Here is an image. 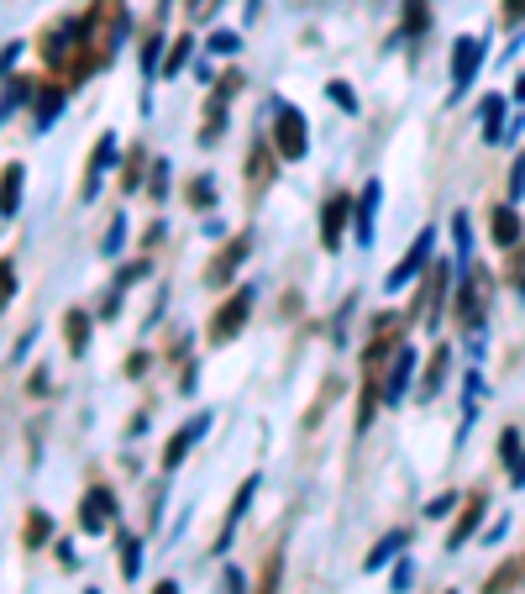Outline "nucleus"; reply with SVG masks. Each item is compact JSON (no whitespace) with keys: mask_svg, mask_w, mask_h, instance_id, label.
I'll return each instance as SVG.
<instances>
[{"mask_svg":"<svg viewBox=\"0 0 525 594\" xmlns=\"http://www.w3.org/2000/svg\"><path fill=\"white\" fill-rule=\"evenodd\" d=\"M441 300H446V269L436 263V269L425 274V290H420V300H415V311H420V321H425V326H436Z\"/></svg>","mask_w":525,"mask_h":594,"instance_id":"nucleus-9","label":"nucleus"},{"mask_svg":"<svg viewBox=\"0 0 525 594\" xmlns=\"http://www.w3.org/2000/svg\"><path fill=\"white\" fill-rule=\"evenodd\" d=\"M515 578H520V568H515V563H504V568H494V573H488V584H483V594H509V589H515Z\"/></svg>","mask_w":525,"mask_h":594,"instance_id":"nucleus-25","label":"nucleus"},{"mask_svg":"<svg viewBox=\"0 0 525 594\" xmlns=\"http://www.w3.org/2000/svg\"><path fill=\"white\" fill-rule=\"evenodd\" d=\"M399 332H404V321H399V316H383L373 326V342H368V353H362V384L383 379V358L399 347Z\"/></svg>","mask_w":525,"mask_h":594,"instance_id":"nucleus-3","label":"nucleus"},{"mask_svg":"<svg viewBox=\"0 0 525 594\" xmlns=\"http://www.w3.org/2000/svg\"><path fill=\"white\" fill-rule=\"evenodd\" d=\"M210 200H215V185L210 179H194L189 185V206H210Z\"/></svg>","mask_w":525,"mask_h":594,"instance_id":"nucleus-35","label":"nucleus"},{"mask_svg":"<svg viewBox=\"0 0 525 594\" xmlns=\"http://www.w3.org/2000/svg\"><path fill=\"white\" fill-rule=\"evenodd\" d=\"M483 510H488V500H483V494H467V500H462V515L452 521V531H446V547H462V542L478 531Z\"/></svg>","mask_w":525,"mask_h":594,"instance_id":"nucleus-10","label":"nucleus"},{"mask_svg":"<svg viewBox=\"0 0 525 594\" xmlns=\"http://www.w3.org/2000/svg\"><path fill=\"white\" fill-rule=\"evenodd\" d=\"M425 263H431V232H420L415 242H410V258H404V263H399L394 274H389V284H404V279H410V274H420Z\"/></svg>","mask_w":525,"mask_h":594,"instance_id":"nucleus-17","label":"nucleus"},{"mask_svg":"<svg viewBox=\"0 0 525 594\" xmlns=\"http://www.w3.org/2000/svg\"><path fill=\"white\" fill-rule=\"evenodd\" d=\"M152 594H179V584H168V578H163V584H158Z\"/></svg>","mask_w":525,"mask_h":594,"instance_id":"nucleus-40","label":"nucleus"},{"mask_svg":"<svg viewBox=\"0 0 525 594\" xmlns=\"http://www.w3.org/2000/svg\"><path fill=\"white\" fill-rule=\"evenodd\" d=\"M137 568H142V542L137 536H121V573L137 578Z\"/></svg>","mask_w":525,"mask_h":594,"instance_id":"nucleus-27","label":"nucleus"},{"mask_svg":"<svg viewBox=\"0 0 525 594\" xmlns=\"http://www.w3.org/2000/svg\"><path fill=\"white\" fill-rule=\"evenodd\" d=\"M252 316V290H231L226 305L210 316V342H231L236 332H242V321Z\"/></svg>","mask_w":525,"mask_h":594,"instance_id":"nucleus-5","label":"nucleus"},{"mask_svg":"<svg viewBox=\"0 0 525 594\" xmlns=\"http://www.w3.org/2000/svg\"><path fill=\"white\" fill-rule=\"evenodd\" d=\"M273 153L278 148H268V143H252L247 148V190L252 195H263L273 185Z\"/></svg>","mask_w":525,"mask_h":594,"instance_id":"nucleus-11","label":"nucleus"},{"mask_svg":"<svg viewBox=\"0 0 525 594\" xmlns=\"http://www.w3.org/2000/svg\"><path fill=\"white\" fill-rule=\"evenodd\" d=\"M347 216H352V200H347V195H331V200L320 206V248H326V253H341Z\"/></svg>","mask_w":525,"mask_h":594,"instance_id":"nucleus-7","label":"nucleus"},{"mask_svg":"<svg viewBox=\"0 0 525 594\" xmlns=\"http://www.w3.org/2000/svg\"><path fill=\"white\" fill-rule=\"evenodd\" d=\"M441 374H446V347H436L431 353V363H425V379H420V400H431L441 389Z\"/></svg>","mask_w":525,"mask_h":594,"instance_id":"nucleus-22","label":"nucleus"},{"mask_svg":"<svg viewBox=\"0 0 525 594\" xmlns=\"http://www.w3.org/2000/svg\"><path fill=\"white\" fill-rule=\"evenodd\" d=\"M273 148H278V158H305V148H310V132H305V116L299 111H278L273 116Z\"/></svg>","mask_w":525,"mask_h":594,"instance_id":"nucleus-4","label":"nucleus"},{"mask_svg":"<svg viewBox=\"0 0 525 594\" xmlns=\"http://www.w3.org/2000/svg\"><path fill=\"white\" fill-rule=\"evenodd\" d=\"M63 332H68V353L79 358L84 342H89V316H84V311H68V316H63Z\"/></svg>","mask_w":525,"mask_h":594,"instance_id":"nucleus-20","label":"nucleus"},{"mask_svg":"<svg viewBox=\"0 0 525 594\" xmlns=\"http://www.w3.org/2000/svg\"><path fill=\"white\" fill-rule=\"evenodd\" d=\"M252 494H257V473L236 484V500H231V510H226V526H221V536H215V552H226V547H231V531H236V521H242V510L252 505Z\"/></svg>","mask_w":525,"mask_h":594,"instance_id":"nucleus-13","label":"nucleus"},{"mask_svg":"<svg viewBox=\"0 0 525 594\" xmlns=\"http://www.w3.org/2000/svg\"><path fill=\"white\" fill-rule=\"evenodd\" d=\"M515 452H520V437H515V431H504V437H499V458H504V463H509Z\"/></svg>","mask_w":525,"mask_h":594,"instance_id":"nucleus-37","label":"nucleus"},{"mask_svg":"<svg viewBox=\"0 0 525 594\" xmlns=\"http://www.w3.org/2000/svg\"><path fill=\"white\" fill-rule=\"evenodd\" d=\"M278 578H284V552L273 547L268 563H263V573H257V589L252 594H278Z\"/></svg>","mask_w":525,"mask_h":594,"instance_id":"nucleus-21","label":"nucleus"},{"mask_svg":"<svg viewBox=\"0 0 525 594\" xmlns=\"http://www.w3.org/2000/svg\"><path fill=\"white\" fill-rule=\"evenodd\" d=\"M247 248H252V232H236V237H231L226 248H221V253L210 258L205 284H215V290H221V284H231V274L242 269V258H247Z\"/></svg>","mask_w":525,"mask_h":594,"instance_id":"nucleus-6","label":"nucleus"},{"mask_svg":"<svg viewBox=\"0 0 525 594\" xmlns=\"http://www.w3.org/2000/svg\"><path fill=\"white\" fill-rule=\"evenodd\" d=\"M205 426H210V416H194V421H189L184 431H173V437H168V447H163V468L184 463V452H189L194 442H200V437H205Z\"/></svg>","mask_w":525,"mask_h":594,"instance_id":"nucleus-12","label":"nucleus"},{"mask_svg":"<svg viewBox=\"0 0 525 594\" xmlns=\"http://www.w3.org/2000/svg\"><path fill=\"white\" fill-rule=\"evenodd\" d=\"M478 64H483V43L478 37H462L457 53H452V80H457V85H473Z\"/></svg>","mask_w":525,"mask_h":594,"instance_id":"nucleus-14","label":"nucleus"},{"mask_svg":"<svg viewBox=\"0 0 525 594\" xmlns=\"http://www.w3.org/2000/svg\"><path fill=\"white\" fill-rule=\"evenodd\" d=\"M110 148H116V137H100V143H95V158H89V179H84V195L95 190V174L110 164Z\"/></svg>","mask_w":525,"mask_h":594,"instance_id":"nucleus-26","label":"nucleus"},{"mask_svg":"<svg viewBox=\"0 0 525 594\" xmlns=\"http://www.w3.org/2000/svg\"><path fill=\"white\" fill-rule=\"evenodd\" d=\"M399 547H404V531H389V536H383V542H378V547L368 552V568H383V563H389V557H394Z\"/></svg>","mask_w":525,"mask_h":594,"instance_id":"nucleus-24","label":"nucleus"},{"mask_svg":"<svg viewBox=\"0 0 525 594\" xmlns=\"http://www.w3.org/2000/svg\"><path fill=\"white\" fill-rule=\"evenodd\" d=\"M488 232H494V242H499V248H515V242H520V216L509 211V206H499V211H494V221H488Z\"/></svg>","mask_w":525,"mask_h":594,"instance_id":"nucleus-18","label":"nucleus"},{"mask_svg":"<svg viewBox=\"0 0 525 594\" xmlns=\"http://www.w3.org/2000/svg\"><path fill=\"white\" fill-rule=\"evenodd\" d=\"M21 185H26V169H21V164H5V169H0V216L21 211Z\"/></svg>","mask_w":525,"mask_h":594,"instance_id":"nucleus-15","label":"nucleus"},{"mask_svg":"<svg viewBox=\"0 0 525 594\" xmlns=\"http://www.w3.org/2000/svg\"><path fill=\"white\" fill-rule=\"evenodd\" d=\"M221 132H226V111H221V101H215V106L205 111V127H200V143H215Z\"/></svg>","mask_w":525,"mask_h":594,"instance_id":"nucleus-28","label":"nucleus"},{"mask_svg":"<svg viewBox=\"0 0 525 594\" xmlns=\"http://www.w3.org/2000/svg\"><path fill=\"white\" fill-rule=\"evenodd\" d=\"M499 122H504V101L494 95V101H483V137H488V143H499V137H504Z\"/></svg>","mask_w":525,"mask_h":594,"instance_id":"nucleus-23","label":"nucleus"},{"mask_svg":"<svg viewBox=\"0 0 525 594\" xmlns=\"http://www.w3.org/2000/svg\"><path fill=\"white\" fill-rule=\"evenodd\" d=\"M189 48H194V43H189V37H179V43L168 48V58H163V74H179V69H184V58H189Z\"/></svg>","mask_w":525,"mask_h":594,"instance_id":"nucleus-30","label":"nucleus"},{"mask_svg":"<svg viewBox=\"0 0 525 594\" xmlns=\"http://www.w3.org/2000/svg\"><path fill=\"white\" fill-rule=\"evenodd\" d=\"M236 90H242V74H236V69H231V74H221V80H215V101H221V106H226L231 95H236Z\"/></svg>","mask_w":525,"mask_h":594,"instance_id":"nucleus-32","label":"nucleus"},{"mask_svg":"<svg viewBox=\"0 0 525 594\" xmlns=\"http://www.w3.org/2000/svg\"><path fill=\"white\" fill-rule=\"evenodd\" d=\"M410 353H399L394 358V368H389V374H383V400H399V395H404V379H410Z\"/></svg>","mask_w":525,"mask_h":594,"instance_id":"nucleus-19","label":"nucleus"},{"mask_svg":"<svg viewBox=\"0 0 525 594\" xmlns=\"http://www.w3.org/2000/svg\"><path fill=\"white\" fill-rule=\"evenodd\" d=\"M110 515H116V500H110V489L95 484L89 494H84V505H79V526L84 531H105L110 526Z\"/></svg>","mask_w":525,"mask_h":594,"instance_id":"nucleus-8","label":"nucleus"},{"mask_svg":"<svg viewBox=\"0 0 525 594\" xmlns=\"http://www.w3.org/2000/svg\"><path fill=\"white\" fill-rule=\"evenodd\" d=\"M509 253H515V263H509V279H515V284H525V242H515Z\"/></svg>","mask_w":525,"mask_h":594,"instance_id":"nucleus-36","label":"nucleus"},{"mask_svg":"<svg viewBox=\"0 0 525 594\" xmlns=\"http://www.w3.org/2000/svg\"><path fill=\"white\" fill-rule=\"evenodd\" d=\"M11 295H16V269H11V263L0 258V311L11 305Z\"/></svg>","mask_w":525,"mask_h":594,"instance_id":"nucleus-31","label":"nucleus"},{"mask_svg":"<svg viewBox=\"0 0 525 594\" xmlns=\"http://www.w3.org/2000/svg\"><path fill=\"white\" fill-rule=\"evenodd\" d=\"M425 22H431L425 0H404V32H425Z\"/></svg>","mask_w":525,"mask_h":594,"instance_id":"nucleus-29","label":"nucleus"},{"mask_svg":"<svg viewBox=\"0 0 525 594\" xmlns=\"http://www.w3.org/2000/svg\"><path fill=\"white\" fill-rule=\"evenodd\" d=\"M373 211H378V179H368V185H362V200L352 206V216H357V242H362V248L373 242Z\"/></svg>","mask_w":525,"mask_h":594,"instance_id":"nucleus-16","label":"nucleus"},{"mask_svg":"<svg viewBox=\"0 0 525 594\" xmlns=\"http://www.w3.org/2000/svg\"><path fill=\"white\" fill-rule=\"evenodd\" d=\"M488 290H494L488 269H478V263H473V269L462 274V290H457V321L467 326V332H473V326L483 321V311H488Z\"/></svg>","mask_w":525,"mask_h":594,"instance_id":"nucleus-2","label":"nucleus"},{"mask_svg":"<svg viewBox=\"0 0 525 594\" xmlns=\"http://www.w3.org/2000/svg\"><path fill=\"white\" fill-rule=\"evenodd\" d=\"M74 32H79V48L89 58V69H105L116 58V43L126 32V0H89V11L74 22Z\"/></svg>","mask_w":525,"mask_h":594,"instance_id":"nucleus-1","label":"nucleus"},{"mask_svg":"<svg viewBox=\"0 0 525 594\" xmlns=\"http://www.w3.org/2000/svg\"><path fill=\"white\" fill-rule=\"evenodd\" d=\"M210 48H215V53H236V32H215Z\"/></svg>","mask_w":525,"mask_h":594,"instance_id":"nucleus-38","label":"nucleus"},{"mask_svg":"<svg viewBox=\"0 0 525 594\" xmlns=\"http://www.w3.org/2000/svg\"><path fill=\"white\" fill-rule=\"evenodd\" d=\"M515 484H525V458H520V463H515Z\"/></svg>","mask_w":525,"mask_h":594,"instance_id":"nucleus-41","label":"nucleus"},{"mask_svg":"<svg viewBox=\"0 0 525 594\" xmlns=\"http://www.w3.org/2000/svg\"><path fill=\"white\" fill-rule=\"evenodd\" d=\"M331 101L341 111H357V101H352V90H347V85H331Z\"/></svg>","mask_w":525,"mask_h":594,"instance_id":"nucleus-39","label":"nucleus"},{"mask_svg":"<svg viewBox=\"0 0 525 594\" xmlns=\"http://www.w3.org/2000/svg\"><path fill=\"white\" fill-rule=\"evenodd\" d=\"M525 22V0H504L499 5V27H520Z\"/></svg>","mask_w":525,"mask_h":594,"instance_id":"nucleus-33","label":"nucleus"},{"mask_svg":"<svg viewBox=\"0 0 525 594\" xmlns=\"http://www.w3.org/2000/svg\"><path fill=\"white\" fill-rule=\"evenodd\" d=\"M47 542V515H26V547Z\"/></svg>","mask_w":525,"mask_h":594,"instance_id":"nucleus-34","label":"nucleus"}]
</instances>
